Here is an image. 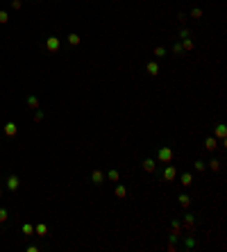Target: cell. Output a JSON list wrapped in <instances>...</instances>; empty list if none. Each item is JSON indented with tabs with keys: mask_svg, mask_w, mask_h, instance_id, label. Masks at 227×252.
Masks as SVG:
<instances>
[{
	"mask_svg": "<svg viewBox=\"0 0 227 252\" xmlns=\"http://www.w3.org/2000/svg\"><path fill=\"white\" fill-rule=\"evenodd\" d=\"M209 168H211V170H220V161H218V159H211V161H209Z\"/></svg>",
	"mask_w": 227,
	"mask_h": 252,
	"instance_id": "ffe728a7",
	"label": "cell"
},
{
	"mask_svg": "<svg viewBox=\"0 0 227 252\" xmlns=\"http://www.w3.org/2000/svg\"><path fill=\"white\" fill-rule=\"evenodd\" d=\"M125 196H127V189L123 186V184H118L116 186V198H125Z\"/></svg>",
	"mask_w": 227,
	"mask_h": 252,
	"instance_id": "9a60e30c",
	"label": "cell"
},
{
	"mask_svg": "<svg viewBox=\"0 0 227 252\" xmlns=\"http://www.w3.org/2000/svg\"><path fill=\"white\" fill-rule=\"evenodd\" d=\"M191 16H193V18H200V16H202V9H193Z\"/></svg>",
	"mask_w": 227,
	"mask_h": 252,
	"instance_id": "4316f807",
	"label": "cell"
},
{
	"mask_svg": "<svg viewBox=\"0 0 227 252\" xmlns=\"http://www.w3.org/2000/svg\"><path fill=\"white\" fill-rule=\"evenodd\" d=\"M155 168H157V161L155 159H145L143 161V170L145 173H155Z\"/></svg>",
	"mask_w": 227,
	"mask_h": 252,
	"instance_id": "52a82bcc",
	"label": "cell"
},
{
	"mask_svg": "<svg viewBox=\"0 0 227 252\" xmlns=\"http://www.w3.org/2000/svg\"><path fill=\"white\" fill-rule=\"evenodd\" d=\"M177 39H188V30H186V27L179 30V36H177Z\"/></svg>",
	"mask_w": 227,
	"mask_h": 252,
	"instance_id": "d4e9b609",
	"label": "cell"
},
{
	"mask_svg": "<svg viewBox=\"0 0 227 252\" xmlns=\"http://www.w3.org/2000/svg\"><path fill=\"white\" fill-rule=\"evenodd\" d=\"M16 132H18V127H16L14 123H7L5 125V134H7V137H16Z\"/></svg>",
	"mask_w": 227,
	"mask_h": 252,
	"instance_id": "9c48e42d",
	"label": "cell"
},
{
	"mask_svg": "<svg viewBox=\"0 0 227 252\" xmlns=\"http://www.w3.org/2000/svg\"><path fill=\"white\" fill-rule=\"evenodd\" d=\"M145 71H148L150 75H159V64H157V62H150V64L145 66Z\"/></svg>",
	"mask_w": 227,
	"mask_h": 252,
	"instance_id": "8fae6325",
	"label": "cell"
},
{
	"mask_svg": "<svg viewBox=\"0 0 227 252\" xmlns=\"http://www.w3.org/2000/svg\"><path fill=\"white\" fill-rule=\"evenodd\" d=\"M173 52H175V55H182V52H184L182 43H175V46H173Z\"/></svg>",
	"mask_w": 227,
	"mask_h": 252,
	"instance_id": "44dd1931",
	"label": "cell"
},
{
	"mask_svg": "<svg viewBox=\"0 0 227 252\" xmlns=\"http://www.w3.org/2000/svg\"><path fill=\"white\" fill-rule=\"evenodd\" d=\"M59 46H61V41H59V36H50L48 41H45V48H48L50 52H57L59 50Z\"/></svg>",
	"mask_w": 227,
	"mask_h": 252,
	"instance_id": "7a4b0ae2",
	"label": "cell"
},
{
	"mask_svg": "<svg viewBox=\"0 0 227 252\" xmlns=\"http://www.w3.org/2000/svg\"><path fill=\"white\" fill-rule=\"evenodd\" d=\"M105 180H109V182H118V180H120V173H118L116 168H111L107 175H105Z\"/></svg>",
	"mask_w": 227,
	"mask_h": 252,
	"instance_id": "ba28073f",
	"label": "cell"
},
{
	"mask_svg": "<svg viewBox=\"0 0 227 252\" xmlns=\"http://www.w3.org/2000/svg\"><path fill=\"white\" fill-rule=\"evenodd\" d=\"M18 186H21V180H18L16 175H9V177H7V189H9V191H16Z\"/></svg>",
	"mask_w": 227,
	"mask_h": 252,
	"instance_id": "277c9868",
	"label": "cell"
},
{
	"mask_svg": "<svg viewBox=\"0 0 227 252\" xmlns=\"http://www.w3.org/2000/svg\"><path fill=\"white\" fill-rule=\"evenodd\" d=\"M0 196H3V191H0Z\"/></svg>",
	"mask_w": 227,
	"mask_h": 252,
	"instance_id": "f546056e",
	"label": "cell"
},
{
	"mask_svg": "<svg viewBox=\"0 0 227 252\" xmlns=\"http://www.w3.org/2000/svg\"><path fill=\"white\" fill-rule=\"evenodd\" d=\"M204 168H207V166H204V161H200V159H198V161H195V170L200 173V170H204Z\"/></svg>",
	"mask_w": 227,
	"mask_h": 252,
	"instance_id": "cb8c5ba5",
	"label": "cell"
},
{
	"mask_svg": "<svg viewBox=\"0 0 227 252\" xmlns=\"http://www.w3.org/2000/svg\"><path fill=\"white\" fill-rule=\"evenodd\" d=\"M216 134H218L220 139H225V125H218V127H216Z\"/></svg>",
	"mask_w": 227,
	"mask_h": 252,
	"instance_id": "603a6c76",
	"label": "cell"
},
{
	"mask_svg": "<svg viewBox=\"0 0 227 252\" xmlns=\"http://www.w3.org/2000/svg\"><path fill=\"white\" fill-rule=\"evenodd\" d=\"M179 184H182V186H191V184H193V175H191V173H182Z\"/></svg>",
	"mask_w": 227,
	"mask_h": 252,
	"instance_id": "8992f818",
	"label": "cell"
},
{
	"mask_svg": "<svg viewBox=\"0 0 227 252\" xmlns=\"http://www.w3.org/2000/svg\"><path fill=\"white\" fill-rule=\"evenodd\" d=\"M155 55H157V57H164L166 50H164V48H155Z\"/></svg>",
	"mask_w": 227,
	"mask_h": 252,
	"instance_id": "83f0119b",
	"label": "cell"
},
{
	"mask_svg": "<svg viewBox=\"0 0 227 252\" xmlns=\"http://www.w3.org/2000/svg\"><path fill=\"white\" fill-rule=\"evenodd\" d=\"M182 41H184V43H182V48H184L186 52H188V50H193V41H191V39H182Z\"/></svg>",
	"mask_w": 227,
	"mask_h": 252,
	"instance_id": "2e32d148",
	"label": "cell"
},
{
	"mask_svg": "<svg viewBox=\"0 0 227 252\" xmlns=\"http://www.w3.org/2000/svg\"><path fill=\"white\" fill-rule=\"evenodd\" d=\"M7 216H9V214H7V209H5V207H0V223H5Z\"/></svg>",
	"mask_w": 227,
	"mask_h": 252,
	"instance_id": "7402d4cb",
	"label": "cell"
},
{
	"mask_svg": "<svg viewBox=\"0 0 227 252\" xmlns=\"http://www.w3.org/2000/svg\"><path fill=\"white\" fill-rule=\"evenodd\" d=\"M91 182L93 184H102V182H105V173H102V170H93L91 173Z\"/></svg>",
	"mask_w": 227,
	"mask_h": 252,
	"instance_id": "5b68a950",
	"label": "cell"
},
{
	"mask_svg": "<svg viewBox=\"0 0 227 252\" xmlns=\"http://www.w3.org/2000/svg\"><path fill=\"white\" fill-rule=\"evenodd\" d=\"M204 148H207V150H211V152H214L216 148H218V141H216L214 137H209V139H207V141H204Z\"/></svg>",
	"mask_w": 227,
	"mask_h": 252,
	"instance_id": "30bf717a",
	"label": "cell"
},
{
	"mask_svg": "<svg viewBox=\"0 0 227 252\" xmlns=\"http://www.w3.org/2000/svg\"><path fill=\"white\" fill-rule=\"evenodd\" d=\"M34 232H36L39 236H45V234H48V227H45L43 223H41V225H36V227H34Z\"/></svg>",
	"mask_w": 227,
	"mask_h": 252,
	"instance_id": "5bb4252c",
	"label": "cell"
},
{
	"mask_svg": "<svg viewBox=\"0 0 227 252\" xmlns=\"http://www.w3.org/2000/svg\"><path fill=\"white\" fill-rule=\"evenodd\" d=\"M173 157H175V152H173V148H168V145H164V148L157 150V159L161 161V164H170Z\"/></svg>",
	"mask_w": 227,
	"mask_h": 252,
	"instance_id": "6da1fadb",
	"label": "cell"
},
{
	"mask_svg": "<svg viewBox=\"0 0 227 252\" xmlns=\"http://www.w3.org/2000/svg\"><path fill=\"white\" fill-rule=\"evenodd\" d=\"M27 105H30L32 109H39V100H36L34 95H30V98H27Z\"/></svg>",
	"mask_w": 227,
	"mask_h": 252,
	"instance_id": "ac0fdd59",
	"label": "cell"
},
{
	"mask_svg": "<svg viewBox=\"0 0 227 252\" xmlns=\"http://www.w3.org/2000/svg\"><path fill=\"white\" fill-rule=\"evenodd\" d=\"M68 43H71V46H77V43H80V36H77V34H68Z\"/></svg>",
	"mask_w": 227,
	"mask_h": 252,
	"instance_id": "d6986e66",
	"label": "cell"
},
{
	"mask_svg": "<svg viewBox=\"0 0 227 252\" xmlns=\"http://www.w3.org/2000/svg\"><path fill=\"white\" fill-rule=\"evenodd\" d=\"M193 223H195V216H193V214H186V216H184V225H186L188 229H193Z\"/></svg>",
	"mask_w": 227,
	"mask_h": 252,
	"instance_id": "7c38bea8",
	"label": "cell"
},
{
	"mask_svg": "<svg viewBox=\"0 0 227 252\" xmlns=\"http://www.w3.org/2000/svg\"><path fill=\"white\" fill-rule=\"evenodd\" d=\"M177 200H179V205H182V207H184V209H186V207H188V205H191V198H188V196H186V193H182V196H179V198H177Z\"/></svg>",
	"mask_w": 227,
	"mask_h": 252,
	"instance_id": "4fadbf2b",
	"label": "cell"
},
{
	"mask_svg": "<svg viewBox=\"0 0 227 252\" xmlns=\"http://www.w3.org/2000/svg\"><path fill=\"white\" fill-rule=\"evenodd\" d=\"M12 7L14 9H21V0H12Z\"/></svg>",
	"mask_w": 227,
	"mask_h": 252,
	"instance_id": "f1b7e54d",
	"label": "cell"
},
{
	"mask_svg": "<svg viewBox=\"0 0 227 252\" xmlns=\"http://www.w3.org/2000/svg\"><path fill=\"white\" fill-rule=\"evenodd\" d=\"M177 177V170H175V166H173V164H168V166H166V170H164V180L166 182H173Z\"/></svg>",
	"mask_w": 227,
	"mask_h": 252,
	"instance_id": "3957f363",
	"label": "cell"
},
{
	"mask_svg": "<svg viewBox=\"0 0 227 252\" xmlns=\"http://www.w3.org/2000/svg\"><path fill=\"white\" fill-rule=\"evenodd\" d=\"M23 234H27V236H32V234H34V227L30 225V223H25V225H23Z\"/></svg>",
	"mask_w": 227,
	"mask_h": 252,
	"instance_id": "e0dca14e",
	"label": "cell"
},
{
	"mask_svg": "<svg viewBox=\"0 0 227 252\" xmlns=\"http://www.w3.org/2000/svg\"><path fill=\"white\" fill-rule=\"evenodd\" d=\"M9 21V14L7 12H0V23H7Z\"/></svg>",
	"mask_w": 227,
	"mask_h": 252,
	"instance_id": "484cf974",
	"label": "cell"
}]
</instances>
